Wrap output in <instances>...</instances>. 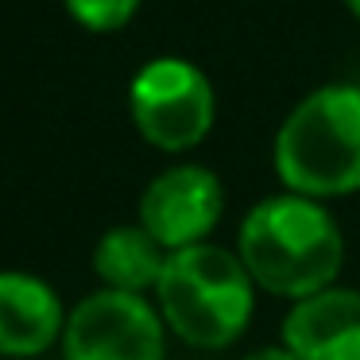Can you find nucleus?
<instances>
[{"mask_svg":"<svg viewBox=\"0 0 360 360\" xmlns=\"http://www.w3.org/2000/svg\"><path fill=\"white\" fill-rule=\"evenodd\" d=\"M271 171L283 190L337 202L360 194V86L326 82L298 97L271 140Z\"/></svg>","mask_w":360,"mask_h":360,"instance_id":"obj_2","label":"nucleus"},{"mask_svg":"<svg viewBox=\"0 0 360 360\" xmlns=\"http://www.w3.org/2000/svg\"><path fill=\"white\" fill-rule=\"evenodd\" d=\"M240 360H298V356L287 349V345H259V349L244 352Z\"/></svg>","mask_w":360,"mask_h":360,"instance_id":"obj_11","label":"nucleus"},{"mask_svg":"<svg viewBox=\"0 0 360 360\" xmlns=\"http://www.w3.org/2000/svg\"><path fill=\"white\" fill-rule=\"evenodd\" d=\"M66 306L47 279L0 271V356H39L63 341Z\"/></svg>","mask_w":360,"mask_h":360,"instance_id":"obj_8","label":"nucleus"},{"mask_svg":"<svg viewBox=\"0 0 360 360\" xmlns=\"http://www.w3.org/2000/svg\"><path fill=\"white\" fill-rule=\"evenodd\" d=\"M167 321L148 295L94 290L70 310L63 360H167Z\"/></svg>","mask_w":360,"mask_h":360,"instance_id":"obj_5","label":"nucleus"},{"mask_svg":"<svg viewBox=\"0 0 360 360\" xmlns=\"http://www.w3.org/2000/svg\"><path fill=\"white\" fill-rule=\"evenodd\" d=\"M171 252L136 221V225H112L101 233L94 248V275L109 290H128V295H155L159 275L167 267Z\"/></svg>","mask_w":360,"mask_h":360,"instance_id":"obj_9","label":"nucleus"},{"mask_svg":"<svg viewBox=\"0 0 360 360\" xmlns=\"http://www.w3.org/2000/svg\"><path fill=\"white\" fill-rule=\"evenodd\" d=\"M341 4L349 8V16H352V20H360V0H341Z\"/></svg>","mask_w":360,"mask_h":360,"instance_id":"obj_12","label":"nucleus"},{"mask_svg":"<svg viewBox=\"0 0 360 360\" xmlns=\"http://www.w3.org/2000/svg\"><path fill=\"white\" fill-rule=\"evenodd\" d=\"M279 345L298 360H360V287H333L287 306Z\"/></svg>","mask_w":360,"mask_h":360,"instance_id":"obj_7","label":"nucleus"},{"mask_svg":"<svg viewBox=\"0 0 360 360\" xmlns=\"http://www.w3.org/2000/svg\"><path fill=\"white\" fill-rule=\"evenodd\" d=\"M236 256L248 267L252 283L264 295L310 298L318 290L341 283L345 267V233L329 202L290 194H267L240 217L236 229Z\"/></svg>","mask_w":360,"mask_h":360,"instance_id":"obj_1","label":"nucleus"},{"mask_svg":"<svg viewBox=\"0 0 360 360\" xmlns=\"http://www.w3.org/2000/svg\"><path fill=\"white\" fill-rule=\"evenodd\" d=\"M128 117L148 148L186 155L210 140L217 124V94L198 63L159 55L148 58L128 82Z\"/></svg>","mask_w":360,"mask_h":360,"instance_id":"obj_4","label":"nucleus"},{"mask_svg":"<svg viewBox=\"0 0 360 360\" xmlns=\"http://www.w3.org/2000/svg\"><path fill=\"white\" fill-rule=\"evenodd\" d=\"M225 182L205 163H174L143 186L136 221L167 252L205 244L225 217Z\"/></svg>","mask_w":360,"mask_h":360,"instance_id":"obj_6","label":"nucleus"},{"mask_svg":"<svg viewBox=\"0 0 360 360\" xmlns=\"http://www.w3.org/2000/svg\"><path fill=\"white\" fill-rule=\"evenodd\" d=\"M256 290L259 287L252 283L236 248L205 240L167 256L155 306L182 345L221 352L248 333L256 318Z\"/></svg>","mask_w":360,"mask_h":360,"instance_id":"obj_3","label":"nucleus"},{"mask_svg":"<svg viewBox=\"0 0 360 360\" xmlns=\"http://www.w3.org/2000/svg\"><path fill=\"white\" fill-rule=\"evenodd\" d=\"M66 16L94 35H117L136 20L143 0H63Z\"/></svg>","mask_w":360,"mask_h":360,"instance_id":"obj_10","label":"nucleus"}]
</instances>
